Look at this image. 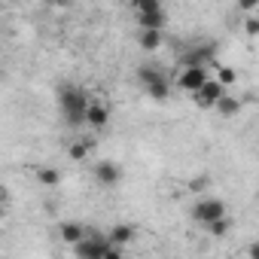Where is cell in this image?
I'll return each instance as SVG.
<instances>
[{
  "instance_id": "5b68a950",
  "label": "cell",
  "mask_w": 259,
  "mask_h": 259,
  "mask_svg": "<svg viewBox=\"0 0 259 259\" xmlns=\"http://www.w3.org/2000/svg\"><path fill=\"white\" fill-rule=\"evenodd\" d=\"M226 95H229V92H226V89H223L217 79H210V82H207L201 92H195V95H192V101H195L201 110H217V104H220Z\"/></svg>"
},
{
  "instance_id": "30bf717a",
  "label": "cell",
  "mask_w": 259,
  "mask_h": 259,
  "mask_svg": "<svg viewBox=\"0 0 259 259\" xmlns=\"http://www.w3.org/2000/svg\"><path fill=\"white\" fill-rule=\"evenodd\" d=\"M210 58H213L210 46H198V49H192V52L183 55V67H204V70H207V61H210Z\"/></svg>"
},
{
  "instance_id": "d6986e66",
  "label": "cell",
  "mask_w": 259,
  "mask_h": 259,
  "mask_svg": "<svg viewBox=\"0 0 259 259\" xmlns=\"http://www.w3.org/2000/svg\"><path fill=\"white\" fill-rule=\"evenodd\" d=\"M37 180L43 186H58L61 183V174H58V168H37Z\"/></svg>"
},
{
  "instance_id": "8fae6325",
  "label": "cell",
  "mask_w": 259,
  "mask_h": 259,
  "mask_svg": "<svg viewBox=\"0 0 259 259\" xmlns=\"http://www.w3.org/2000/svg\"><path fill=\"white\" fill-rule=\"evenodd\" d=\"M162 43H165V34H162V31H141V34H138V46H141L144 52H156Z\"/></svg>"
},
{
  "instance_id": "e0dca14e",
  "label": "cell",
  "mask_w": 259,
  "mask_h": 259,
  "mask_svg": "<svg viewBox=\"0 0 259 259\" xmlns=\"http://www.w3.org/2000/svg\"><path fill=\"white\" fill-rule=\"evenodd\" d=\"M165 7L159 4V0H138V4H135V13H138V19L141 16H153V13H162Z\"/></svg>"
},
{
  "instance_id": "6da1fadb",
  "label": "cell",
  "mask_w": 259,
  "mask_h": 259,
  "mask_svg": "<svg viewBox=\"0 0 259 259\" xmlns=\"http://www.w3.org/2000/svg\"><path fill=\"white\" fill-rule=\"evenodd\" d=\"M89 104H92V98H89V92L85 89H79V85H61L58 89V107H61V116H64V122L67 125H85V110H89Z\"/></svg>"
},
{
  "instance_id": "603a6c76",
  "label": "cell",
  "mask_w": 259,
  "mask_h": 259,
  "mask_svg": "<svg viewBox=\"0 0 259 259\" xmlns=\"http://www.w3.org/2000/svg\"><path fill=\"white\" fill-rule=\"evenodd\" d=\"M104 259H125V256H122V250H119V247H110V253H107Z\"/></svg>"
},
{
  "instance_id": "7402d4cb",
  "label": "cell",
  "mask_w": 259,
  "mask_h": 259,
  "mask_svg": "<svg viewBox=\"0 0 259 259\" xmlns=\"http://www.w3.org/2000/svg\"><path fill=\"white\" fill-rule=\"evenodd\" d=\"M247 259H259V241H250V247H247Z\"/></svg>"
},
{
  "instance_id": "44dd1931",
  "label": "cell",
  "mask_w": 259,
  "mask_h": 259,
  "mask_svg": "<svg viewBox=\"0 0 259 259\" xmlns=\"http://www.w3.org/2000/svg\"><path fill=\"white\" fill-rule=\"evenodd\" d=\"M244 34H247V37H259V19H256V16L244 19Z\"/></svg>"
},
{
  "instance_id": "5bb4252c",
  "label": "cell",
  "mask_w": 259,
  "mask_h": 259,
  "mask_svg": "<svg viewBox=\"0 0 259 259\" xmlns=\"http://www.w3.org/2000/svg\"><path fill=\"white\" fill-rule=\"evenodd\" d=\"M89 153H92V141H89V138H82V141H73V144L67 147V156H70L73 162H82Z\"/></svg>"
},
{
  "instance_id": "9c48e42d",
  "label": "cell",
  "mask_w": 259,
  "mask_h": 259,
  "mask_svg": "<svg viewBox=\"0 0 259 259\" xmlns=\"http://www.w3.org/2000/svg\"><path fill=\"white\" fill-rule=\"evenodd\" d=\"M107 238H110V244L113 247H125V244H132L135 241V226H128V223H116L110 232H107Z\"/></svg>"
},
{
  "instance_id": "4fadbf2b",
  "label": "cell",
  "mask_w": 259,
  "mask_h": 259,
  "mask_svg": "<svg viewBox=\"0 0 259 259\" xmlns=\"http://www.w3.org/2000/svg\"><path fill=\"white\" fill-rule=\"evenodd\" d=\"M138 22H141V31H165V25H168V13L162 10V13H153V16H141Z\"/></svg>"
},
{
  "instance_id": "ba28073f",
  "label": "cell",
  "mask_w": 259,
  "mask_h": 259,
  "mask_svg": "<svg viewBox=\"0 0 259 259\" xmlns=\"http://www.w3.org/2000/svg\"><path fill=\"white\" fill-rule=\"evenodd\" d=\"M85 235H89V232H85L79 223H61V226H58V238H61L67 247L82 244V241H85Z\"/></svg>"
},
{
  "instance_id": "277c9868",
  "label": "cell",
  "mask_w": 259,
  "mask_h": 259,
  "mask_svg": "<svg viewBox=\"0 0 259 259\" xmlns=\"http://www.w3.org/2000/svg\"><path fill=\"white\" fill-rule=\"evenodd\" d=\"M207 82H210V76H207L204 67H183L180 76H177V89H183V92H189V95L201 92Z\"/></svg>"
},
{
  "instance_id": "8992f818",
  "label": "cell",
  "mask_w": 259,
  "mask_h": 259,
  "mask_svg": "<svg viewBox=\"0 0 259 259\" xmlns=\"http://www.w3.org/2000/svg\"><path fill=\"white\" fill-rule=\"evenodd\" d=\"M85 125L95 128V132H101V128L110 125V107H107L101 98H92V104H89V110H85Z\"/></svg>"
},
{
  "instance_id": "3957f363",
  "label": "cell",
  "mask_w": 259,
  "mask_h": 259,
  "mask_svg": "<svg viewBox=\"0 0 259 259\" xmlns=\"http://www.w3.org/2000/svg\"><path fill=\"white\" fill-rule=\"evenodd\" d=\"M110 247H113V244H110L107 235H101V232H89L85 241L73 247V253H76V259H104V256L110 253Z\"/></svg>"
},
{
  "instance_id": "9a60e30c",
  "label": "cell",
  "mask_w": 259,
  "mask_h": 259,
  "mask_svg": "<svg viewBox=\"0 0 259 259\" xmlns=\"http://www.w3.org/2000/svg\"><path fill=\"white\" fill-rule=\"evenodd\" d=\"M138 79H141V85L147 89V85H153V82H162V79H168L159 67H141L138 70Z\"/></svg>"
},
{
  "instance_id": "ffe728a7",
  "label": "cell",
  "mask_w": 259,
  "mask_h": 259,
  "mask_svg": "<svg viewBox=\"0 0 259 259\" xmlns=\"http://www.w3.org/2000/svg\"><path fill=\"white\" fill-rule=\"evenodd\" d=\"M207 232H210L213 238H223V235L229 232V217H226V220H220V223H213V226H207Z\"/></svg>"
},
{
  "instance_id": "7c38bea8",
  "label": "cell",
  "mask_w": 259,
  "mask_h": 259,
  "mask_svg": "<svg viewBox=\"0 0 259 259\" xmlns=\"http://www.w3.org/2000/svg\"><path fill=\"white\" fill-rule=\"evenodd\" d=\"M241 107H244V101H241V98H232V95H226V98L217 104V113H220L223 119H235V116L241 113Z\"/></svg>"
},
{
  "instance_id": "ac0fdd59",
  "label": "cell",
  "mask_w": 259,
  "mask_h": 259,
  "mask_svg": "<svg viewBox=\"0 0 259 259\" xmlns=\"http://www.w3.org/2000/svg\"><path fill=\"white\" fill-rule=\"evenodd\" d=\"M235 79H238V70L229 67V64H220V70H217V82H220L223 89H229V85H235Z\"/></svg>"
},
{
  "instance_id": "7a4b0ae2",
  "label": "cell",
  "mask_w": 259,
  "mask_h": 259,
  "mask_svg": "<svg viewBox=\"0 0 259 259\" xmlns=\"http://www.w3.org/2000/svg\"><path fill=\"white\" fill-rule=\"evenodd\" d=\"M226 201L223 198H201V201H195L192 204V220L198 223V226H213V223H220V220H226Z\"/></svg>"
},
{
  "instance_id": "52a82bcc",
  "label": "cell",
  "mask_w": 259,
  "mask_h": 259,
  "mask_svg": "<svg viewBox=\"0 0 259 259\" xmlns=\"http://www.w3.org/2000/svg\"><path fill=\"white\" fill-rule=\"evenodd\" d=\"M92 174H95V180H98L101 186H116V183H122V168H119L116 162H110V159H101Z\"/></svg>"
},
{
  "instance_id": "2e32d148",
  "label": "cell",
  "mask_w": 259,
  "mask_h": 259,
  "mask_svg": "<svg viewBox=\"0 0 259 259\" xmlns=\"http://www.w3.org/2000/svg\"><path fill=\"white\" fill-rule=\"evenodd\" d=\"M144 92H147V98H153V101H165V98H171V82H168V79H162V82L147 85Z\"/></svg>"
}]
</instances>
